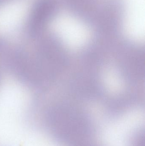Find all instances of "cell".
<instances>
[{
    "mask_svg": "<svg viewBox=\"0 0 145 146\" xmlns=\"http://www.w3.org/2000/svg\"><path fill=\"white\" fill-rule=\"evenodd\" d=\"M53 0H37L34 4L29 16V27L33 31L40 29L51 16L53 12Z\"/></svg>",
    "mask_w": 145,
    "mask_h": 146,
    "instance_id": "1",
    "label": "cell"
}]
</instances>
